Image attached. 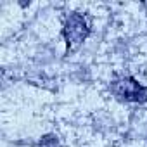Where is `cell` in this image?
<instances>
[{"mask_svg":"<svg viewBox=\"0 0 147 147\" xmlns=\"http://www.w3.org/2000/svg\"><path fill=\"white\" fill-rule=\"evenodd\" d=\"M88 35L87 21L82 14H71L64 24V36L67 40V45H78L82 43Z\"/></svg>","mask_w":147,"mask_h":147,"instance_id":"6da1fadb","label":"cell"},{"mask_svg":"<svg viewBox=\"0 0 147 147\" xmlns=\"http://www.w3.org/2000/svg\"><path fill=\"white\" fill-rule=\"evenodd\" d=\"M113 92L125 99V100H133V102H142L145 100V90L133 80L130 78H125V80H119L113 85Z\"/></svg>","mask_w":147,"mask_h":147,"instance_id":"7a4b0ae2","label":"cell"},{"mask_svg":"<svg viewBox=\"0 0 147 147\" xmlns=\"http://www.w3.org/2000/svg\"><path fill=\"white\" fill-rule=\"evenodd\" d=\"M40 147H59V142H57V138L54 135H49V137L42 138Z\"/></svg>","mask_w":147,"mask_h":147,"instance_id":"3957f363","label":"cell"}]
</instances>
